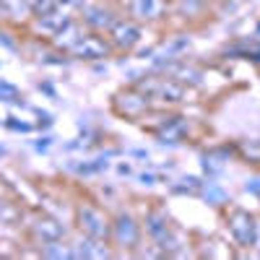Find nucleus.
I'll return each mask as SVG.
<instances>
[{"label":"nucleus","instance_id":"3","mask_svg":"<svg viewBox=\"0 0 260 260\" xmlns=\"http://www.w3.org/2000/svg\"><path fill=\"white\" fill-rule=\"evenodd\" d=\"M141 237V226L133 221V216L120 213L112 221V232H110V242L120 245V247H136Z\"/></svg>","mask_w":260,"mask_h":260},{"label":"nucleus","instance_id":"4","mask_svg":"<svg viewBox=\"0 0 260 260\" xmlns=\"http://www.w3.org/2000/svg\"><path fill=\"white\" fill-rule=\"evenodd\" d=\"M71 52L78 55V57L94 60V57H104L107 52H110V47H107V42H104L102 37H96V34H83V37L78 39V45H76Z\"/></svg>","mask_w":260,"mask_h":260},{"label":"nucleus","instance_id":"1","mask_svg":"<svg viewBox=\"0 0 260 260\" xmlns=\"http://www.w3.org/2000/svg\"><path fill=\"white\" fill-rule=\"evenodd\" d=\"M76 221L78 229L83 232V237H91V240H110V232H112V221L107 216L91 206V203H78L76 208Z\"/></svg>","mask_w":260,"mask_h":260},{"label":"nucleus","instance_id":"2","mask_svg":"<svg viewBox=\"0 0 260 260\" xmlns=\"http://www.w3.org/2000/svg\"><path fill=\"white\" fill-rule=\"evenodd\" d=\"M229 232H232V237L237 242H240L242 247H250L252 242H255V219L247 213V211H242V208H232V213H229Z\"/></svg>","mask_w":260,"mask_h":260},{"label":"nucleus","instance_id":"6","mask_svg":"<svg viewBox=\"0 0 260 260\" xmlns=\"http://www.w3.org/2000/svg\"><path fill=\"white\" fill-rule=\"evenodd\" d=\"M112 39L117 42L120 47H133L138 42V29L133 24H125V21H120V24L112 26Z\"/></svg>","mask_w":260,"mask_h":260},{"label":"nucleus","instance_id":"7","mask_svg":"<svg viewBox=\"0 0 260 260\" xmlns=\"http://www.w3.org/2000/svg\"><path fill=\"white\" fill-rule=\"evenodd\" d=\"M164 13L161 0H136L133 3V16L138 18H159Z\"/></svg>","mask_w":260,"mask_h":260},{"label":"nucleus","instance_id":"5","mask_svg":"<svg viewBox=\"0 0 260 260\" xmlns=\"http://www.w3.org/2000/svg\"><path fill=\"white\" fill-rule=\"evenodd\" d=\"M31 232H34V237L37 240H42V245H47V242H57V240H62V226L57 224V221H52V219H47V216H39V219L31 224Z\"/></svg>","mask_w":260,"mask_h":260}]
</instances>
